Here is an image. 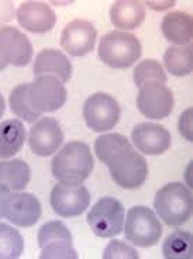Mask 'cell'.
I'll list each match as a JSON object with an SVG mask.
<instances>
[{
    "label": "cell",
    "instance_id": "6da1fadb",
    "mask_svg": "<svg viewBox=\"0 0 193 259\" xmlns=\"http://www.w3.org/2000/svg\"><path fill=\"white\" fill-rule=\"evenodd\" d=\"M93 165L95 161L89 145L82 141H72L54 156L51 170L57 181L81 185L90 176Z\"/></svg>",
    "mask_w": 193,
    "mask_h": 259
},
{
    "label": "cell",
    "instance_id": "7a4b0ae2",
    "mask_svg": "<svg viewBox=\"0 0 193 259\" xmlns=\"http://www.w3.org/2000/svg\"><path fill=\"white\" fill-rule=\"evenodd\" d=\"M154 207L158 217L167 226L180 227L192 215V193L185 185L171 182L157 192Z\"/></svg>",
    "mask_w": 193,
    "mask_h": 259
},
{
    "label": "cell",
    "instance_id": "3957f363",
    "mask_svg": "<svg viewBox=\"0 0 193 259\" xmlns=\"http://www.w3.org/2000/svg\"><path fill=\"white\" fill-rule=\"evenodd\" d=\"M104 165L109 168L111 179L123 189L141 188L148 178V163L131 144L117 151Z\"/></svg>",
    "mask_w": 193,
    "mask_h": 259
},
{
    "label": "cell",
    "instance_id": "277c9868",
    "mask_svg": "<svg viewBox=\"0 0 193 259\" xmlns=\"http://www.w3.org/2000/svg\"><path fill=\"white\" fill-rule=\"evenodd\" d=\"M141 54V42L131 32H107L99 44V58L114 69H126L133 66L140 59Z\"/></svg>",
    "mask_w": 193,
    "mask_h": 259
},
{
    "label": "cell",
    "instance_id": "5b68a950",
    "mask_svg": "<svg viewBox=\"0 0 193 259\" xmlns=\"http://www.w3.org/2000/svg\"><path fill=\"white\" fill-rule=\"evenodd\" d=\"M123 228L127 241L141 248L157 245L162 235V226L158 215L145 206L130 208Z\"/></svg>",
    "mask_w": 193,
    "mask_h": 259
},
{
    "label": "cell",
    "instance_id": "8992f818",
    "mask_svg": "<svg viewBox=\"0 0 193 259\" xmlns=\"http://www.w3.org/2000/svg\"><path fill=\"white\" fill-rule=\"evenodd\" d=\"M88 224L95 235L113 238L123 231L124 207L114 197H102L88 214Z\"/></svg>",
    "mask_w": 193,
    "mask_h": 259
},
{
    "label": "cell",
    "instance_id": "52a82bcc",
    "mask_svg": "<svg viewBox=\"0 0 193 259\" xmlns=\"http://www.w3.org/2000/svg\"><path fill=\"white\" fill-rule=\"evenodd\" d=\"M120 106L116 99L107 93H95L84 104V118L86 125L95 133L113 130L120 120Z\"/></svg>",
    "mask_w": 193,
    "mask_h": 259
},
{
    "label": "cell",
    "instance_id": "ba28073f",
    "mask_svg": "<svg viewBox=\"0 0 193 259\" xmlns=\"http://www.w3.org/2000/svg\"><path fill=\"white\" fill-rule=\"evenodd\" d=\"M41 259H76L78 253L72 246V235L62 221L45 223L38 231Z\"/></svg>",
    "mask_w": 193,
    "mask_h": 259
},
{
    "label": "cell",
    "instance_id": "9c48e42d",
    "mask_svg": "<svg viewBox=\"0 0 193 259\" xmlns=\"http://www.w3.org/2000/svg\"><path fill=\"white\" fill-rule=\"evenodd\" d=\"M30 103L32 109L43 114L47 111L59 110L68 99V92L64 83L55 76H38L32 83H30Z\"/></svg>",
    "mask_w": 193,
    "mask_h": 259
},
{
    "label": "cell",
    "instance_id": "30bf717a",
    "mask_svg": "<svg viewBox=\"0 0 193 259\" xmlns=\"http://www.w3.org/2000/svg\"><path fill=\"white\" fill-rule=\"evenodd\" d=\"M54 211L65 217L71 219L84 213L90 204V193L88 189L81 185H71V183H57L51 190L50 196Z\"/></svg>",
    "mask_w": 193,
    "mask_h": 259
},
{
    "label": "cell",
    "instance_id": "8fae6325",
    "mask_svg": "<svg viewBox=\"0 0 193 259\" xmlns=\"http://www.w3.org/2000/svg\"><path fill=\"white\" fill-rule=\"evenodd\" d=\"M41 203L31 193L10 192L5 201L3 214L7 220L17 227H32L41 219Z\"/></svg>",
    "mask_w": 193,
    "mask_h": 259
},
{
    "label": "cell",
    "instance_id": "7c38bea8",
    "mask_svg": "<svg viewBox=\"0 0 193 259\" xmlns=\"http://www.w3.org/2000/svg\"><path fill=\"white\" fill-rule=\"evenodd\" d=\"M137 107L142 116L147 118H167L174 109V92L165 84L141 88L137 96Z\"/></svg>",
    "mask_w": 193,
    "mask_h": 259
},
{
    "label": "cell",
    "instance_id": "4fadbf2b",
    "mask_svg": "<svg viewBox=\"0 0 193 259\" xmlns=\"http://www.w3.org/2000/svg\"><path fill=\"white\" fill-rule=\"evenodd\" d=\"M97 31L88 20H72L61 34V46L72 57H85L93 51Z\"/></svg>",
    "mask_w": 193,
    "mask_h": 259
},
{
    "label": "cell",
    "instance_id": "5bb4252c",
    "mask_svg": "<svg viewBox=\"0 0 193 259\" xmlns=\"http://www.w3.org/2000/svg\"><path fill=\"white\" fill-rule=\"evenodd\" d=\"M0 57L7 65L26 66L32 59V46L19 28L5 26L0 28Z\"/></svg>",
    "mask_w": 193,
    "mask_h": 259
},
{
    "label": "cell",
    "instance_id": "9a60e30c",
    "mask_svg": "<svg viewBox=\"0 0 193 259\" xmlns=\"http://www.w3.org/2000/svg\"><path fill=\"white\" fill-rule=\"evenodd\" d=\"M64 141V131L54 117H45L34 124L28 134V145L34 154L50 156Z\"/></svg>",
    "mask_w": 193,
    "mask_h": 259
},
{
    "label": "cell",
    "instance_id": "2e32d148",
    "mask_svg": "<svg viewBox=\"0 0 193 259\" xmlns=\"http://www.w3.org/2000/svg\"><path fill=\"white\" fill-rule=\"evenodd\" d=\"M131 138L135 148L145 155H161L171 147V133L161 124H137Z\"/></svg>",
    "mask_w": 193,
    "mask_h": 259
},
{
    "label": "cell",
    "instance_id": "e0dca14e",
    "mask_svg": "<svg viewBox=\"0 0 193 259\" xmlns=\"http://www.w3.org/2000/svg\"><path fill=\"white\" fill-rule=\"evenodd\" d=\"M17 21L27 31L44 34L54 28L57 14L51 6L43 2H24L17 9Z\"/></svg>",
    "mask_w": 193,
    "mask_h": 259
},
{
    "label": "cell",
    "instance_id": "ac0fdd59",
    "mask_svg": "<svg viewBox=\"0 0 193 259\" xmlns=\"http://www.w3.org/2000/svg\"><path fill=\"white\" fill-rule=\"evenodd\" d=\"M34 75L38 76H55L62 83H66L72 76V64L64 52L45 48L38 52V55L34 59Z\"/></svg>",
    "mask_w": 193,
    "mask_h": 259
},
{
    "label": "cell",
    "instance_id": "d6986e66",
    "mask_svg": "<svg viewBox=\"0 0 193 259\" xmlns=\"http://www.w3.org/2000/svg\"><path fill=\"white\" fill-rule=\"evenodd\" d=\"M145 5L138 0H119L110 7L113 26L122 30H134L145 20Z\"/></svg>",
    "mask_w": 193,
    "mask_h": 259
},
{
    "label": "cell",
    "instance_id": "ffe728a7",
    "mask_svg": "<svg viewBox=\"0 0 193 259\" xmlns=\"http://www.w3.org/2000/svg\"><path fill=\"white\" fill-rule=\"evenodd\" d=\"M164 37L174 42L175 46H187L192 41L193 20L190 14L185 12L168 13L161 23Z\"/></svg>",
    "mask_w": 193,
    "mask_h": 259
},
{
    "label": "cell",
    "instance_id": "44dd1931",
    "mask_svg": "<svg viewBox=\"0 0 193 259\" xmlns=\"http://www.w3.org/2000/svg\"><path fill=\"white\" fill-rule=\"evenodd\" d=\"M26 141V128L20 120L0 123V158H12L20 152Z\"/></svg>",
    "mask_w": 193,
    "mask_h": 259
},
{
    "label": "cell",
    "instance_id": "7402d4cb",
    "mask_svg": "<svg viewBox=\"0 0 193 259\" xmlns=\"http://www.w3.org/2000/svg\"><path fill=\"white\" fill-rule=\"evenodd\" d=\"M31 179V169L23 159L0 161V185L12 192H20L26 188Z\"/></svg>",
    "mask_w": 193,
    "mask_h": 259
},
{
    "label": "cell",
    "instance_id": "603a6c76",
    "mask_svg": "<svg viewBox=\"0 0 193 259\" xmlns=\"http://www.w3.org/2000/svg\"><path fill=\"white\" fill-rule=\"evenodd\" d=\"M192 44L169 47L164 54L168 72L174 76H187L192 72Z\"/></svg>",
    "mask_w": 193,
    "mask_h": 259
},
{
    "label": "cell",
    "instance_id": "cb8c5ba5",
    "mask_svg": "<svg viewBox=\"0 0 193 259\" xmlns=\"http://www.w3.org/2000/svg\"><path fill=\"white\" fill-rule=\"evenodd\" d=\"M164 258L187 259L192 256V234L185 230H178L169 234L162 245Z\"/></svg>",
    "mask_w": 193,
    "mask_h": 259
},
{
    "label": "cell",
    "instance_id": "d4e9b609",
    "mask_svg": "<svg viewBox=\"0 0 193 259\" xmlns=\"http://www.w3.org/2000/svg\"><path fill=\"white\" fill-rule=\"evenodd\" d=\"M167 80L162 65L155 59H145L135 66L134 82L140 89L152 84H167Z\"/></svg>",
    "mask_w": 193,
    "mask_h": 259
},
{
    "label": "cell",
    "instance_id": "484cf974",
    "mask_svg": "<svg viewBox=\"0 0 193 259\" xmlns=\"http://www.w3.org/2000/svg\"><path fill=\"white\" fill-rule=\"evenodd\" d=\"M28 91H30V83H21L16 86L10 95L9 102H10V109L16 116L23 118L27 123H34L37 118L41 117V114L32 109Z\"/></svg>",
    "mask_w": 193,
    "mask_h": 259
},
{
    "label": "cell",
    "instance_id": "4316f807",
    "mask_svg": "<svg viewBox=\"0 0 193 259\" xmlns=\"http://www.w3.org/2000/svg\"><path fill=\"white\" fill-rule=\"evenodd\" d=\"M24 251V240L13 227L0 223V259H17Z\"/></svg>",
    "mask_w": 193,
    "mask_h": 259
},
{
    "label": "cell",
    "instance_id": "83f0119b",
    "mask_svg": "<svg viewBox=\"0 0 193 259\" xmlns=\"http://www.w3.org/2000/svg\"><path fill=\"white\" fill-rule=\"evenodd\" d=\"M130 145V141L122 134H104L95 141V154L100 161L106 163L111 156L124 147Z\"/></svg>",
    "mask_w": 193,
    "mask_h": 259
},
{
    "label": "cell",
    "instance_id": "f1b7e54d",
    "mask_svg": "<svg viewBox=\"0 0 193 259\" xmlns=\"http://www.w3.org/2000/svg\"><path fill=\"white\" fill-rule=\"evenodd\" d=\"M104 259H124V258H131V259H138L140 255L135 251L134 248L129 244H126L124 241L120 240H113L110 242L109 245L104 248L103 252Z\"/></svg>",
    "mask_w": 193,
    "mask_h": 259
},
{
    "label": "cell",
    "instance_id": "f546056e",
    "mask_svg": "<svg viewBox=\"0 0 193 259\" xmlns=\"http://www.w3.org/2000/svg\"><path fill=\"white\" fill-rule=\"evenodd\" d=\"M192 109L183 111V114L179 118V131L187 141H193L192 134Z\"/></svg>",
    "mask_w": 193,
    "mask_h": 259
},
{
    "label": "cell",
    "instance_id": "4dcf8cb0",
    "mask_svg": "<svg viewBox=\"0 0 193 259\" xmlns=\"http://www.w3.org/2000/svg\"><path fill=\"white\" fill-rule=\"evenodd\" d=\"M12 190L6 186H3V185H0V219H3L5 217V214H3V208H5V201H6L7 196L10 193Z\"/></svg>",
    "mask_w": 193,
    "mask_h": 259
},
{
    "label": "cell",
    "instance_id": "1f68e13d",
    "mask_svg": "<svg viewBox=\"0 0 193 259\" xmlns=\"http://www.w3.org/2000/svg\"><path fill=\"white\" fill-rule=\"evenodd\" d=\"M5 107H6V104H5V99H3V96L0 95V118H2L3 114H5Z\"/></svg>",
    "mask_w": 193,
    "mask_h": 259
},
{
    "label": "cell",
    "instance_id": "d6a6232c",
    "mask_svg": "<svg viewBox=\"0 0 193 259\" xmlns=\"http://www.w3.org/2000/svg\"><path fill=\"white\" fill-rule=\"evenodd\" d=\"M6 66H7V64L5 62V61H3V58L0 57V71H3V69H5Z\"/></svg>",
    "mask_w": 193,
    "mask_h": 259
}]
</instances>
